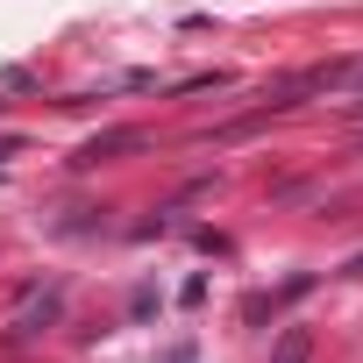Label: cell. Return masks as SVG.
<instances>
[{
	"label": "cell",
	"mask_w": 363,
	"mask_h": 363,
	"mask_svg": "<svg viewBox=\"0 0 363 363\" xmlns=\"http://www.w3.org/2000/svg\"><path fill=\"white\" fill-rule=\"evenodd\" d=\"M57 313H65V285H50V292H36V299H29V306L15 313V335L29 342V335H43V328H50Z\"/></svg>",
	"instance_id": "6da1fadb"
},
{
	"label": "cell",
	"mask_w": 363,
	"mask_h": 363,
	"mask_svg": "<svg viewBox=\"0 0 363 363\" xmlns=\"http://www.w3.org/2000/svg\"><path fill=\"white\" fill-rule=\"evenodd\" d=\"M121 150H143V128H107V135L79 143V157H72V164H107V157H121Z\"/></svg>",
	"instance_id": "7a4b0ae2"
},
{
	"label": "cell",
	"mask_w": 363,
	"mask_h": 363,
	"mask_svg": "<svg viewBox=\"0 0 363 363\" xmlns=\"http://www.w3.org/2000/svg\"><path fill=\"white\" fill-rule=\"evenodd\" d=\"M271 363H313V328H285L278 349H271Z\"/></svg>",
	"instance_id": "3957f363"
},
{
	"label": "cell",
	"mask_w": 363,
	"mask_h": 363,
	"mask_svg": "<svg viewBox=\"0 0 363 363\" xmlns=\"http://www.w3.org/2000/svg\"><path fill=\"white\" fill-rule=\"evenodd\" d=\"M342 79H356V86H363V57H356V65H342Z\"/></svg>",
	"instance_id": "277c9868"
}]
</instances>
